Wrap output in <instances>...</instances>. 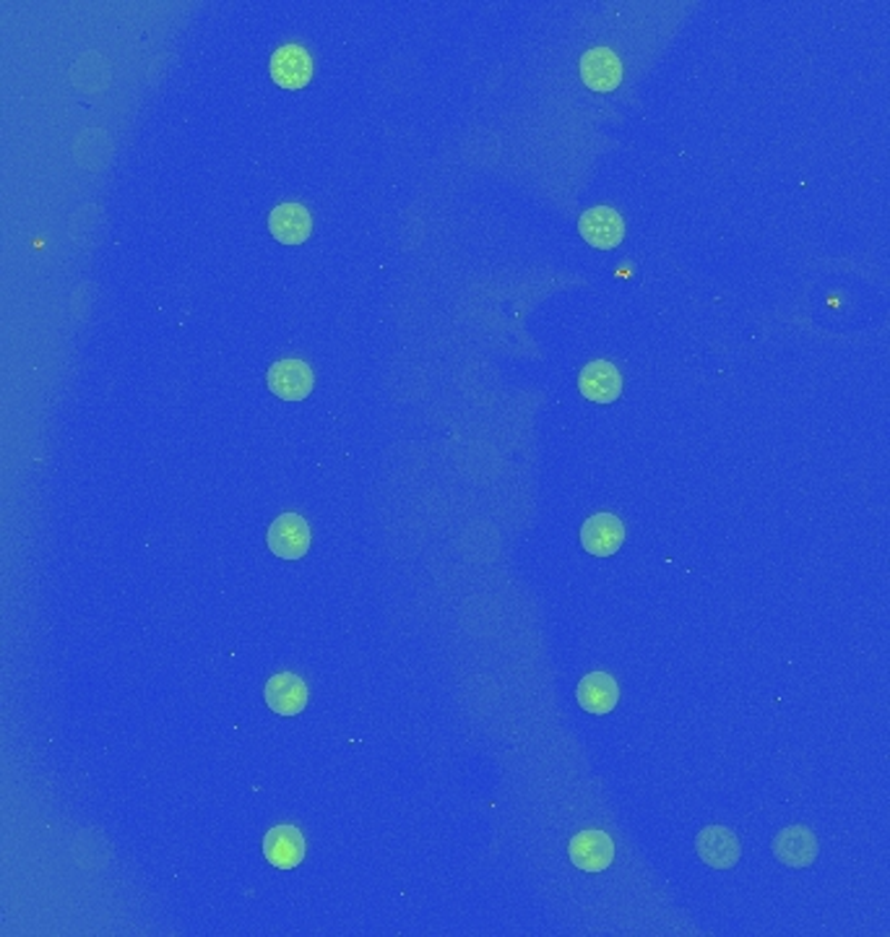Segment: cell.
I'll use <instances>...</instances> for the list:
<instances>
[{"mask_svg": "<svg viewBox=\"0 0 890 937\" xmlns=\"http://www.w3.org/2000/svg\"><path fill=\"white\" fill-rule=\"evenodd\" d=\"M266 541L282 560H300L311 549V526L300 514H282L268 526Z\"/></svg>", "mask_w": 890, "mask_h": 937, "instance_id": "1", "label": "cell"}, {"mask_svg": "<svg viewBox=\"0 0 890 937\" xmlns=\"http://www.w3.org/2000/svg\"><path fill=\"white\" fill-rule=\"evenodd\" d=\"M570 862L584 872H605L615 859V843L613 836L605 831H594V828H586V831L576 833L568 843Z\"/></svg>", "mask_w": 890, "mask_h": 937, "instance_id": "2", "label": "cell"}, {"mask_svg": "<svg viewBox=\"0 0 890 937\" xmlns=\"http://www.w3.org/2000/svg\"><path fill=\"white\" fill-rule=\"evenodd\" d=\"M578 232L591 247H599V251H613V247L623 243L625 222L620 212H615V208L594 206L580 214Z\"/></svg>", "mask_w": 890, "mask_h": 937, "instance_id": "3", "label": "cell"}, {"mask_svg": "<svg viewBox=\"0 0 890 937\" xmlns=\"http://www.w3.org/2000/svg\"><path fill=\"white\" fill-rule=\"evenodd\" d=\"M580 79L591 91L609 95L623 84V60L615 50L594 48L580 58Z\"/></svg>", "mask_w": 890, "mask_h": 937, "instance_id": "4", "label": "cell"}, {"mask_svg": "<svg viewBox=\"0 0 890 937\" xmlns=\"http://www.w3.org/2000/svg\"><path fill=\"white\" fill-rule=\"evenodd\" d=\"M313 370L303 360H278L268 368V389L284 401H303L313 391Z\"/></svg>", "mask_w": 890, "mask_h": 937, "instance_id": "5", "label": "cell"}, {"mask_svg": "<svg viewBox=\"0 0 890 937\" xmlns=\"http://www.w3.org/2000/svg\"><path fill=\"white\" fill-rule=\"evenodd\" d=\"M271 79L284 89H303L313 76V60L303 45H282L271 56Z\"/></svg>", "mask_w": 890, "mask_h": 937, "instance_id": "6", "label": "cell"}, {"mask_svg": "<svg viewBox=\"0 0 890 937\" xmlns=\"http://www.w3.org/2000/svg\"><path fill=\"white\" fill-rule=\"evenodd\" d=\"M578 389L588 401H597V404H613V401L620 399V393H623V375L613 362L594 360L580 370Z\"/></svg>", "mask_w": 890, "mask_h": 937, "instance_id": "7", "label": "cell"}, {"mask_svg": "<svg viewBox=\"0 0 890 937\" xmlns=\"http://www.w3.org/2000/svg\"><path fill=\"white\" fill-rule=\"evenodd\" d=\"M625 541V526L615 514H597L586 518L580 526V545L586 553L597 557H609L623 547Z\"/></svg>", "mask_w": 890, "mask_h": 937, "instance_id": "8", "label": "cell"}, {"mask_svg": "<svg viewBox=\"0 0 890 937\" xmlns=\"http://www.w3.org/2000/svg\"><path fill=\"white\" fill-rule=\"evenodd\" d=\"M695 849L703 862L714 870H730L740 862V839L724 826L703 828L695 839Z\"/></svg>", "mask_w": 890, "mask_h": 937, "instance_id": "9", "label": "cell"}, {"mask_svg": "<svg viewBox=\"0 0 890 937\" xmlns=\"http://www.w3.org/2000/svg\"><path fill=\"white\" fill-rule=\"evenodd\" d=\"M263 855L276 870H292L305 859V836L294 826H276L263 836Z\"/></svg>", "mask_w": 890, "mask_h": 937, "instance_id": "10", "label": "cell"}, {"mask_svg": "<svg viewBox=\"0 0 890 937\" xmlns=\"http://www.w3.org/2000/svg\"><path fill=\"white\" fill-rule=\"evenodd\" d=\"M268 230L284 245H300L311 237L313 216L303 204H278L268 214Z\"/></svg>", "mask_w": 890, "mask_h": 937, "instance_id": "11", "label": "cell"}, {"mask_svg": "<svg viewBox=\"0 0 890 937\" xmlns=\"http://www.w3.org/2000/svg\"><path fill=\"white\" fill-rule=\"evenodd\" d=\"M266 703L278 716H294L307 706V685L292 672H278L266 683Z\"/></svg>", "mask_w": 890, "mask_h": 937, "instance_id": "12", "label": "cell"}, {"mask_svg": "<svg viewBox=\"0 0 890 937\" xmlns=\"http://www.w3.org/2000/svg\"><path fill=\"white\" fill-rule=\"evenodd\" d=\"M773 855L789 867H810L818 857L815 833L804 826H789L773 839Z\"/></svg>", "mask_w": 890, "mask_h": 937, "instance_id": "13", "label": "cell"}, {"mask_svg": "<svg viewBox=\"0 0 890 937\" xmlns=\"http://www.w3.org/2000/svg\"><path fill=\"white\" fill-rule=\"evenodd\" d=\"M578 703L580 709L588 711V714H609L620 701V687H617V680L607 672H591L580 680L578 685Z\"/></svg>", "mask_w": 890, "mask_h": 937, "instance_id": "14", "label": "cell"}]
</instances>
